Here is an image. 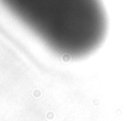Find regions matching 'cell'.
Instances as JSON below:
<instances>
[{"instance_id":"1","label":"cell","mask_w":127,"mask_h":121,"mask_svg":"<svg viewBox=\"0 0 127 121\" xmlns=\"http://www.w3.org/2000/svg\"><path fill=\"white\" fill-rule=\"evenodd\" d=\"M53 54L80 60L96 52L108 32L102 0H0Z\"/></svg>"}]
</instances>
